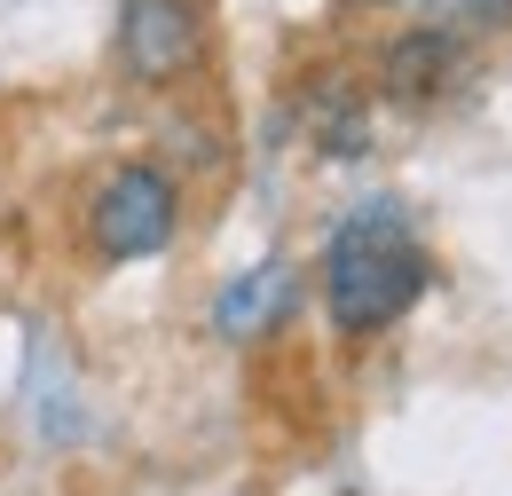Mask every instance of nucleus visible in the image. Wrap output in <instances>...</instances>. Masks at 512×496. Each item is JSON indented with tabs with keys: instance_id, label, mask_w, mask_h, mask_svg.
Instances as JSON below:
<instances>
[{
	"instance_id": "f257e3e1",
	"label": "nucleus",
	"mask_w": 512,
	"mask_h": 496,
	"mask_svg": "<svg viewBox=\"0 0 512 496\" xmlns=\"http://www.w3.org/2000/svg\"><path fill=\"white\" fill-rule=\"evenodd\" d=\"M316 284H323L331 331L363 347V339L394 331L402 315L434 292V252L418 245V229H410L402 205H355L331 229V245H323Z\"/></svg>"
},
{
	"instance_id": "f03ea898",
	"label": "nucleus",
	"mask_w": 512,
	"mask_h": 496,
	"mask_svg": "<svg viewBox=\"0 0 512 496\" xmlns=\"http://www.w3.org/2000/svg\"><path fill=\"white\" fill-rule=\"evenodd\" d=\"M182 237V182L158 166V158H127L111 166L95 197H87V252L103 268H134V260H158Z\"/></svg>"
},
{
	"instance_id": "7ed1b4c3",
	"label": "nucleus",
	"mask_w": 512,
	"mask_h": 496,
	"mask_svg": "<svg viewBox=\"0 0 512 496\" xmlns=\"http://www.w3.org/2000/svg\"><path fill=\"white\" fill-rule=\"evenodd\" d=\"M205 48H213L205 0H127L119 8V63L142 87H182L190 71H205Z\"/></svg>"
},
{
	"instance_id": "20e7f679",
	"label": "nucleus",
	"mask_w": 512,
	"mask_h": 496,
	"mask_svg": "<svg viewBox=\"0 0 512 496\" xmlns=\"http://www.w3.org/2000/svg\"><path fill=\"white\" fill-rule=\"evenodd\" d=\"M465 48H473V40H457L442 24H410L402 40H386V56H379V95L402 103V111L442 103L449 87L465 79Z\"/></svg>"
},
{
	"instance_id": "39448f33",
	"label": "nucleus",
	"mask_w": 512,
	"mask_h": 496,
	"mask_svg": "<svg viewBox=\"0 0 512 496\" xmlns=\"http://www.w3.org/2000/svg\"><path fill=\"white\" fill-rule=\"evenodd\" d=\"M292 300H300L292 260H253V268L229 276V292L213 300V331H221V339H268V331H284Z\"/></svg>"
},
{
	"instance_id": "423d86ee",
	"label": "nucleus",
	"mask_w": 512,
	"mask_h": 496,
	"mask_svg": "<svg viewBox=\"0 0 512 496\" xmlns=\"http://www.w3.org/2000/svg\"><path fill=\"white\" fill-rule=\"evenodd\" d=\"M386 16H410V24H442L457 40H505L512 32V0H363Z\"/></svg>"
}]
</instances>
